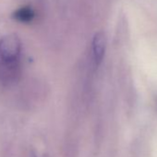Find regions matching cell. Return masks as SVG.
<instances>
[{
    "instance_id": "7a4b0ae2",
    "label": "cell",
    "mask_w": 157,
    "mask_h": 157,
    "mask_svg": "<svg viewBox=\"0 0 157 157\" xmlns=\"http://www.w3.org/2000/svg\"><path fill=\"white\" fill-rule=\"evenodd\" d=\"M19 75V64L17 60H2L0 66V78L3 82L10 83Z\"/></svg>"
},
{
    "instance_id": "3957f363",
    "label": "cell",
    "mask_w": 157,
    "mask_h": 157,
    "mask_svg": "<svg viewBox=\"0 0 157 157\" xmlns=\"http://www.w3.org/2000/svg\"><path fill=\"white\" fill-rule=\"evenodd\" d=\"M106 47V38L103 32L97 33L93 40V55L96 66H99L105 56Z\"/></svg>"
},
{
    "instance_id": "6da1fadb",
    "label": "cell",
    "mask_w": 157,
    "mask_h": 157,
    "mask_svg": "<svg viewBox=\"0 0 157 157\" xmlns=\"http://www.w3.org/2000/svg\"><path fill=\"white\" fill-rule=\"evenodd\" d=\"M21 44L16 34H9L0 40V57L2 60H17Z\"/></svg>"
},
{
    "instance_id": "5b68a950",
    "label": "cell",
    "mask_w": 157,
    "mask_h": 157,
    "mask_svg": "<svg viewBox=\"0 0 157 157\" xmlns=\"http://www.w3.org/2000/svg\"><path fill=\"white\" fill-rule=\"evenodd\" d=\"M33 157H38V156H33Z\"/></svg>"
},
{
    "instance_id": "277c9868",
    "label": "cell",
    "mask_w": 157,
    "mask_h": 157,
    "mask_svg": "<svg viewBox=\"0 0 157 157\" xmlns=\"http://www.w3.org/2000/svg\"><path fill=\"white\" fill-rule=\"evenodd\" d=\"M13 18L21 22H24V23H28L30 21H33V19L34 18V12L32 10V8L30 7H23L21 8L19 10H17L14 14H13Z\"/></svg>"
}]
</instances>
